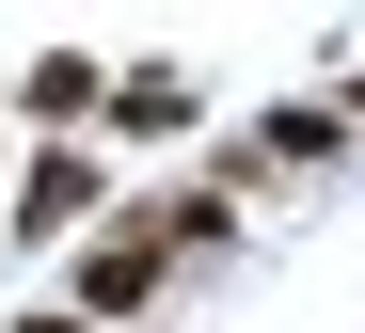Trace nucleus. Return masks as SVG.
I'll list each match as a JSON object with an SVG mask.
<instances>
[{
    "label": "nucleus",
    "mask_w": 365,
    "mask_h": 333,
    "mask_svg": "<svg viewBox=\"0 0 365 333\" xmlns=\"http://www.w3.org/2000/svg\"><path fill=\"white\" fill-rule=\"evenodd\" d=\"M96 127H128V143H175V127H191V80H175V63H128Z\"/></svg>",
    "instance_id": "7ed1b4c3"
},
{
    "label": "nucleus",
    "mask_w": 365,
    "mask_h": 333,
    "mask_svg": "<svg viewBox=\"0 0 365 333\" xmlns=\"http://www.w3.org/2000/svg\"><path fill=\"white\" fill-rule=\"evenodd\" d=\"M159 270H175V254H159V222L128 207L111 238H80V302H64V317H96V333H111V317H143V302H159Z\"/></svg>",
    "instance_id": "f257e3e1"
},
{
    "label": "nucleus",
    "mask_w": 365,
    "mask_h": 333,
    "mask_svg": "<svg viewBox=\"0 0 365 333\" xmlns=\"http://www.w3.org/2000/svg\"><path fill=\"white\" fill-rule=\"evenodd\" d=\"M16 333H96V317H64V302H48V317H16Z\"/></svg>",
    "instance_id": "39448f33"
},
{
    "label": "nucleus",
    "mask_w": 365,
    "mask_h": 333,
    "mask_svg": "<svg viewBox=\"0 0 365 333\" xmlns=\"http://www.w3.org/2000/svg\"><path fill=\"white\" fill-rule=\"evenodd\" d=\"M64 222H96V159H80V143H48V159L16 175V238H64Z\"/></svg>",
    "instance_id": "f03ea898"
},
{
    "label": "nucleus",
    "mask_w": 365,
    "mask_h": 333,
    "mask_svg": "<svg viewBox=\"0 0 365 333\" xmlns=\"http://www.w3.org/2000/svg\"><path fill=\"white\" fill-rule=\"evenodd\" d=\"M16 111H32V127H96V111H111V80H96L80 48H48L32 80H16Z\"/></svg>",
    "instance_id": "20e7f679"
}]
</instances>
